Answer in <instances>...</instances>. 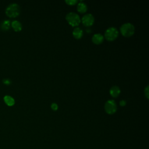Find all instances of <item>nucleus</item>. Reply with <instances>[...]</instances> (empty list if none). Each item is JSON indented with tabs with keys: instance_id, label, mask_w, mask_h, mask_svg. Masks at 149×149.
Masks as SVG:
<instances>
[{
	"instance_id": "f257e3e1",
	"label": "nucleus",
	"mask_w": 149,
	"mask_h": 149,
	"mask_svg": "<svg viewBox=\"0 0 149 149\" xmlns=\"http://www.w3.org/2000/svg\"><path fill=\"white\" fill-rule=\"evenodd\" d=\"M20 12V6L16 3H10L5 9V13L9 17H16L19 15Z\"/></svg>"
},
{
	"instance_id": "f03ea898",
	"label": "nucleus",
	"mask_w": 149,
	"mask_h": 149,
	"mask_svg": "<svg viewBox=\"0 0 149 149\" xmlns=\"http://www.w3.org/2000/svg\"><path fill=\"white\" fill-rule=\"evenodd\" d=\"M120 31L123 36L125 37H130L134 34L135 28L132 23H126L120 26Z\"/></svg>"
},
{
	"instance_id": "7ed1b4c3",
	"label": "nucleus",
	"mask_w": 149,
	"mask_h": 149,
	"mask_svg": "<svg viewBox=\"0 0 149 149\" xmlns=\"http://www.w3.org/2000/svg\"><path fill=\"white\" fill-rule=\"evenodd\" d=\"M65 19L68 23L73 27L77 26L80 23L81 20L79 15L74 12H69L66 16Z\"/></svg>"
},
{
	"instance_id": "20e7f679",
	"label": "nucleus",
	"mask_w": 149,
	"mask_h": 149,
	"mask_svg": "<svg viewBox=\"0 0 149 149\" xmlns=\"http://www.w3.org/2000/svg\"><path fill=\"white\" fill-rule=\"evenodd\" d=\"M119 36V31L116 28L111 27L108 28L104 33L105 38L108 41H112L116 40Z\"/></svg>"
},
{
	"instance_id": "39448f33",
	"label": "nucleus",
	"mask_w": 149,
	"mask_h": 149,
	"mask_svg": "<svg viewBox=\"0 0 149 149\" xmlns=\"http://www.w3.org/2000/svg\"><path fill=\"white\" fill-rule=\"evenodd\" d=\"M105 112L109 115H112L116 112L117 105L115 101L113 100H108L104 105Z\"/></svg>"
},
{
	"instance_id": "423d86ee",
	"label": "nucleus",
	"mask_w": 149,
	"mask_h": 149,
	"mask_svg": "<svg viewBox=\"0 0 149 149\" xmlns=\"http://www.w3.org/2000/svg\"><path fill=\"white\" fill-rule=\"evenodd\" d=\"M83 24L86 27H90L94 23V17L91 13L84 15L81 20Z\"/></svg>"
},
{
	"instance_id": "0eeeda50",
	"label": "nucleus",
	"mask_w": 149,
	"mask_h": 149,
	"mask_svg": "<svg viewBox=\"0 0 149 149\" xmlns=\"http://www.w3.org/2000/svg\"><path fill=\"white\" fill-rule=\"evenodd\" d=\"M104 36L100 33H97L93 36L91 40L93 43L95 44H100L104 41Z\"/></svg>"
},
{
	"instance_id": "6e6552de",
	"label": "nucleus",
	"mask_w": 149,
	"mask_h": 149,
	"mask_svg": "<svg viewBox=\"0 0 149 149\" xmlns=\"http://www.w3.org/2000/svg\"><path fill=\"white\" fill-rule=\"evenodd\" d=\"M109 93L112 97L116 98L119 95L120 93V90L118 86H113L109 90Z\"/></svg>"
},
{
	"instance_id": "1a4fd4ad",
	"label": "nucleus",
	"mask_w": 149,
	"mask_h": 149,
	"mask_svg": "<svg viewBox=\"0 0 149 149\" xmlns=\"http://www.w3.org/2000/svg\"><path fill=\"white\" fill-rule=\"evenodd\" d=\"M77 10L80 13H84L87 10V6L82 1H80V2L77 4Z\"/></svg>"
},
{
	"instance_id": "9d476101",
	"label": "nucleus",
	"mask_w": 149,
	"mask_h": 149,
	"mask_svg": "<svg viewBox=\"0 0 149 149\" xmlns=\"http://www.w3.org/2000/svg\"><path fill=\"white\" fill-rule=\"evenodd\" d=\"M11 27L15 31H20L22 29V23L17 20H14L11 22Z\"/></svg>"
},
{
	"instance_id": "9b49d317",
	"label": "nucleus",
	"mask_w": 149,
	"mask_h": 149,
	"mask_svg": "<svg viewBox=\"0 0 149 149\" xmlns=\"http://www.w3.org/2000/svg\"><path fill=\"white\" fill-rule=\"evenodd\" d=\"M11 27V22L9 20H3L0 24V28L3 31L9 30Z\"/></svg>"
},
{
	"instance_id": "f8f14e48",
	"label": "nucleus",
	"mask_w": 149,
	"mask_h": 149,
	"mask_svg": "<svg viewBox=\"0 0 149 149\" xmlns=\"http://www.w3.org/2000/svg\"><path fill=\"white\" fill-rule=\"evenodd\" d=\"M72 34H73V36L74 37V38L80 39L83 35V32L80 28L76 27L73 29Z\"/></svg>"
},
{
	"instance_id": "ddd939ff",
	"label": "nucleus",
	"mask_w": 149,
	"mask_h": 149,
	"mask_svg": "<svg viewBox=\"0 0 149 149\" xmlns=\"http://www.w3.org/2000/svg\"><path fill=\"white\" fill-rule=\"evenodd\" d=\"M3 101L8 106H13L15 103V99L9 95H6L3 97Z\"/></svg>"
},
{
	"instance_id": "4468645a",
	"label": "nucleus",
	"mask_w": 149,
	"mask_h": 149,
	"mask_svg": "<svg viewBox=\"0 0 149 149\" xmlns=\"http://www.w3.org/2000/svg\"><path fill=\"white\" fill-rule=\"evenodd\" d=\"M65 2L67 5L72 6V5H76L78 2V1L77 0H66L65 1Z\"/></svg>"
},
{
	"instance_id": "2eb2a0df",
	"label": "nucleus",
	"mask_w": 149,
	"mask_h": 149,
	"mask_svg": "<svg viewBox=\"0 0 149 149\" xmlns=\"http://www.w3.org/2000/svg\"><path fill=\"white\" fill-rule=\"evenodd\" d=\"M144 92V95L146 96L147 99H148L149 98V86H146Z\"/></svg>"
},
{
	"instance_id": "dca6fc26",
	"label": "nucleus",
	"mask_w": 149,
	"mask_h": 149,
	"mask_svg": "<svg viewBox=\"0 0 149 149\" xmlns=\"http://www.w3.org/2000/svg\"><path fill=\"white\" fill-rule=\"evenodd\" d=\"M51 107L52 109V110H54V111H56L58 108V106L56 103H52L51 105Z\"/></svg>"
},
{
	"instance_id": "f3484780",
	"label": "nucleus",
	"mask_w": 149,
	"mask_h": 149,
	"mask_svg": "<svg viewBox=\"0 0 149 149\" xmlns=\"http://www.w3.org/2000/svg\"><path fill=\"white\" fill-rule=\"evenodd\" d=\"M126 101H125V100H121L119 102V105L121 107H124V106L126 105Z\"/></svg>"
},
{
	"instance_id": "a211bd4d",
	"label": "nucleus",
	"mask_w": 149,
	"mask_h": 149,
	"mask_svg": "<svg viewBox=\"0 0 149 149\" xmlns=\"http://www.w3.org/2000/svg\"><path fill=\"white\" fill-rule=\"evenodd\" d=\"M3 81L6 84H9L10 83V80L9 79H5Z\"/></svg>"
}]
</instances>
